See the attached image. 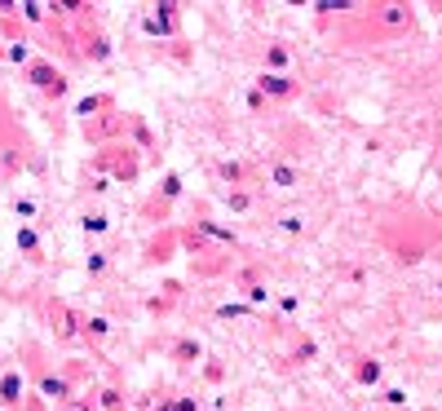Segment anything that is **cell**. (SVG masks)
Segmentation results:
<instances>
[{"label": "cell", "mask_w": 442, "mask_h": 411, "mask_svg": "<svg viewBox=\"0 0 442 411\" xmlns=\"http://www.w3.org/2000/svg\"><path fill=\"white\" fill-rule=\"evenodd\" d=\"M31 80L40 84V89H53V93H62L67 84H62V76H58L53 67H31Z\"/></svg>", "instance_id": "8"}, {"label": "cell", "mask_w": 442, "mask_h": 411, "mask_svg": "<svg viewBox=\"0 0 442 411\" xmlns=\"http://www.w3.org/2000/svg\"><path fill=\"white\" fill-rule=\"evenodd\" d=\"M217 314H221V319H239V314H248V305H239V301H235V305H221Z\"/></svg>", "instance_id": "17"}, {"label": "cell", "mask_w": 442, "mask_h": 411, "mask_svg": "<svg viewBox=\"0 0 442 411\" xmlns=\"http://www.w3.org/2000/svg\"><path fill=\"white\" fill-rule=\"evenodd\" d=\"M292 62V53H288V44H270L266 49V71H279L283 76V67Z\"/></svg>", "instance_id": "9"}, {"label": "cell", "mask_w": 442, "mask_h": 411, "mask_svg": "<svg viewBox=\"0 0 442 411\" xmlns=\"http://www.w3.org/2000/svg\"><path fill=\"white\" fill-rule=\"evenodd\" d=\"M279 226H283L288 235H301V230H305V217H301V212H279Z\"/></svg>", "instance_id": "12"}, {"label": "cell", "mask_w": 442, "mask_h": 411, "mask_svg": "<svg viewBox=\"0 0 442 411\" xmlns=\"http://www.w3.org/2000/svg\"><path fill=\"white\" fill-rule=\"evenodd\" d=\"M416 14L407 5H372V14H367V31L376 35V40H393V35L411 31Z\"/></svg>", "instance_id": "1"}, {"label": "cell", "mask_w": 442, "mask_h": 411, "mask_svg": "<svg viewBox=\"0 0 442 411\" xmlns=\"http://www.w3.org/2000/svg\"><path fill=\"white\" fill-rule=\"evenodd\" d=\"M380 376H385L380 358H358V362H354V380H358V385H380Z\"/></svg>", "instance_id": "7"}, {"label": "cell", "mask_w": 442, "mask_h": 411, "mask_svg": "<svg viewBox=\"0 0 442 411\" xmlns=\"http://www.w3.org/2000/svg\"><path fill=\"white\" fill-rule=\"evenodd\" d=\"M164 195H169V199L182 195V177H164Z\"/></svg>", "instance_id": "15"}, {"label": "cell", "mask_w": 442, "mask_h": 411, "mask_svg": "<svg viewBox=\"0 0 442 411\" xmlns=\"http://www.w3.org/2000/svg\"><path fill=\"white\" fill-rule=\"evenodd\" d=\"M177 411H199V398H177Z\"/></svg>", "instance_id": "20"}, {"label": "cell", "mask_w": 442, "mask_h": 411, "mask_svg": "<svg viewBox=\"0 0 442 411\" xmlns=\"http://www.w3.org/2000/svg\"><path fill=\"white\" fill-rule=\"evenodd\" d=\"M257 93L266 102H292L296 93H301V80L288 76V71H283V76H279V71H261V76H257Z\"/></svg>", "instance_id": "2"}, {"label": "cell", "mask_w": 442, "mask_h": 411, "mask_svg": "<svg viewBox=\"0 0 442 411\" xmlns=\"http://www.w3.org/2000/svg\"><path fill=\"white\" fill-rule=\"evenodd\" d=\"M18 398H22V376L9 371V376L0 380V403H18Z\"/></svg>", "instance_id": "10"}, {"label": "cell", "mask_w": 442, "mask_h": 411, "mask_svg": "<svg viewBox=\"0 0 442 411\" xmlns=\"http://www.w3.org/2000/svg\"><path fill=\"white\" fill-rule=\"evenodd\" d=\"M217 177H221V181H230V190H244L248 181H253V168L239 164V160H226V164H217Z\"/></svg>", "instance_id": "5"}, {"label": "cell", "mask_w": 442, "mask_h": 411, "mask_svg": "<svg viewBox=\"0 0 442 411\" xmlns=\"http://www.w3.org/2000/svg\"><path fill=\"white\" fill-rule=\"evenodd\" d=\"M146 31L151 35H177V5H155L146 14Z\"/></svg>", "instance_id": "4"}, {"label": "cell", "mask_w": 442, "mask_h": 411, "mask_svg": "<svg viewBox=\"0 0 442 411\" xmlns=\"http://www.w3.org/2000/svg\"><path fill=\"white\" fill-rule=\"evenodd\" d=\"M438 292H442V279H438Z\"/></svg>", "instance_id": "21"}, {"label": "cell", "mask_w": 442, "mask_h": 411, "mask_svg": "<svg viewBox=\"0 0 442 411\" xmlns=\"http://www.w3.org/2000/svg\"><path fill=\"white\" fill-rule=\"evenodd\" d=\"M226 199H230L235 212H248V208H253V195H248V190H226Z\"/></svg>", "instance_id": "13"}, {"label": "cell", "mask_w": 442, "mask_h": 411, "mask_svg": "<svg viewBox=\"0 0 442 411\" xmlns=\"http://www.w3.org/2000/svg\"><path fill=\"white\" fill-rule=\"evenodd\" d=\"M261 177H266V186H274V190H296L301 186V164L288 160V155H274V160H266Z\"/></svg>", "instance_id": "3"}, {"label": "cell", "mask_w": 442, "mask_h": 411, "mask_svg": "<svg viewBox=\"0 0 442 411\" xmlns=\"http://www.w3.org/2000/svg\"><path fill=\"white\" fill-rule=\"evenodd\" d=\"M40 389H44V398H58V403H62V398L71 394L62 376H44V380H40Z\"/></svg>", "instance_id": "11"}, {"label": "cell", "mask_w": 442, "mask_h": 411, "mask_svg": "<svg viewBox=\"0 0 442 411\" xmlns=\"http://www.w3.org/2000/svg\"><path fill=\"white\" fill-rule=\"evenodd\" d=\"M204 358V345L195 341V336H182V341H173V362H182V367H190V362Z\"/></svg>", "instance_id": "6"}, {"label": "cell", "mask_w": 442, "mask_h": 411, "mask_svg": "<svg viewBox=\"0 0 442 411\" xmlns=\"http://www.w3.org/2000/svg\"><path fill=\"white\" fill-rule=\"evenodd\" d=\"M119 403H124V398H119L115 389H106V394H102V407H106V411H119Z\"/></svg>", "instance_id": "16"}, {"label": "cell", "mask_w": 442, "mask_h": 411, "mask_svg": "<svg viewBox=\"0 0 442 411\" xmlns=\"http://www.w3.org/2000/svg\"><path fill=\"white\" fill-rule=\"evenodd\" d=\"M98 106H106V102H102V98H85V102H80V115H93Z\"/></svg>", "instance_id": "18"}, {"label": "cell", "mask_w": 442, "mask_h": 411, "mask_svg": "<svg viewBox=\"0 0 442 411\" xmlns=\"http://www.w3.org/2000/svg\"><path fill=\"white\" fill-rule=\"evenodd\" d=\"M385 407H407V389H385Z\"/></svg>", "instance_id": "14"}, {"label": "cell", "mask_w": 442, "mask_h": 411, "mask_svg": "<svg viewBox=\"0 0 442 411\" xmlns=\"http://www.w3.org/2000/svg\"><path fill=\"white\" fill-rule=\"evenodd\" d=\"M89 332H93V336H106L111 328H106V319H89Z\"/></svg>", "instance_id": "19"}]
</instances>
